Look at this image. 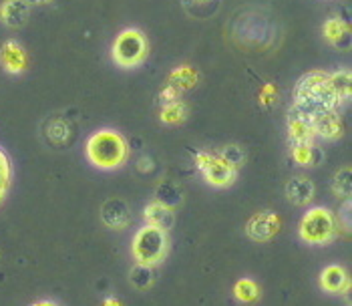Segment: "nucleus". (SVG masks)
<instances>
[{
    "instance_id": "nucleus-1",
    "label": "nucleus",
    "mask_w": 352,
    "mask_h": 306,
    "mask_svg": "<svg viewBox=\"0 0 352 306\" xmlns=\"http://www.w3.org/2000/svg\"><path fill=\"white\" fill-rule=\"evenodd\" d=\"M294 107L308 115L338 109L340 105L330 85V73L310 71L304 77H300L294 89Z\"/></svg>"
},
{
    "instance_id": "nucleus-2",
    "label": "nucleus",
    "mask_w": 352,
    "mask_h": 306,
    "mask_svg": "<svg viewBox=\"0 0 352 306\" xmlns=\"http://www.w3.org/2000/svg\"><path fill=\"white\" fill-rule=\"evenodd\" d=\"M87 160L99 169H117L129 157V143L115 131V129H101L87 140Z\"/></svg>"
},
{
    "instance_id": "nucleus-3",
    "label": "nucleus",
    "mask_w": 352,
    "mask_h": 306,
    "mask_svg": "<svg viewBox=\"0 0 352 306\" xmlns=\"http://www.w3.org/2000/svg\"><path fill=\"white\" fill-rule=\"evenodd\" d=\"M300 238L312 246H326L338 236V220L328 208H312L304 214L298 226Z\"/></svg>"
},
{
    "instance_id": "nucleus-4",
    "label": "nucleus",
    "mask_w": 352,
    "mask_h": 306,
    "mask_svg": "<svg viewBox=\"0 0 352 306\" xmlns=\"http://www.w3.org/2000/svg\"><path fill=\"white\" fill-rule=\"evenodd\" d=\"M167 246H169V240H167V232L162 228H155V226H149L145 223L143 228H139L133 236V244H131V254L135 258L137 264H143V266H155L160 264L165 254H167Z\"/></svg>"
},
{
    "instance_id": "nucleus-5",
    "label": "nucleus",
    "mask_w": 352,
    "mask_h": 306,
    "mask_svg": "<svg viewBox=\"0 0 352 306\" xmlns=\"http://www.w3.org/2000/svg\"><path fill=\"white\" fill-rule=\"evenodd\" d=\"M111 55L121 69H135L143 65L149 55V45L145 34L139 28H125L123 32L117 34Z\"/></svg>"
},
{
    "instance_id": "nucleus-6",
    "label": "nucleus",
    "mask_w": 352,
    "mask_h": 306,
    "mask_svg": "<svg viewBox=\"0 0 352 306\" xmlns=\"http://www.w3.org/2000/svg\"><path fill=\"white\" fill-rule=\"evenodd\" d=\"M195 166L201 171L204 179L214 186V188H230L236 182L238 169L226 164L221 157L212 155V153H195Z\"/></svg>"
},
{
    "instance_id": "nucleus-7",
    "label": "nucleus",
    "mask_w": 352,
    "mask_h": 306,
    "mask_svg": "<svg viewBox=\"0 0 352 306\" xmlns=\"http://www.w3.org/2000/svg\"><path fill=\"white\" fill-rule=\"evenodd\" d=\"M310 121H312V129H314V135L322 138L326 141H336L342 138L344 133V125H342V119L336 109H330V111H320L310 115Z\"/></svg>"
},
{
    "instance_id": "nucleus-8",
    "label": "nucleus",
    "mask_w": 352,
    "mask_h": 306,
    "mask_svg": "<svg viewBox=\"0 0 352 306\" xmlns=\"http://www.w3.org/2000/svg\"><path fill=\"white\" fill-rule=\"evenodd\" d=\"M280 230V218L272 212H260L245 223V234L254 242H268Z\"/></svg>"
},
{
    "instance_id": "nucleus-9",
    "label": "nucleus",
    "mask_w": 352,
    "mask_h": 306,
    "mask_svg": "<svg viewBox=\"0 0 352 306\" xmlns=\"http://www.w3.org/2000/svg\"><path fill=\"white\" fill-rule=\"evenodd\" d=\"M288 138L292 145H306V143H314V129H312V121L310 115L296 109L294 105L288 111Z\"/></svg>"
},
{
    "instance_id": "nucleus-10",
    "label": "nucleus",
    "mask_w": 352,
    "mask_h": 306,
    "mask_svg": "<svg viewBox=\"0 0 352 306\" xmlns=\"http://www.w3.org/2000/svg\"><path fill=\"white\" fill-rule=\"evenodd\" d=\"M101 220L105 226L113 228V230H123L131 223V212H129V206L119 199V197H113L107 199L101 208Z\"/></svg>"
},
{
    "instance_id": "nucleus-11",
    "label": "nucleus",
    "mask_w": 352,
    "mask_h": 306,
    "mask_svg": "<svg viewBox=\"0 0 352 306\" xmlns=\"http://www.w3.org/2000/svg\"><path fill=\"white\" fill-rule=\"evenodd\" d=\"M30 14L28 0H4L0 4V23L8 28H21L27 25Z\"/></svg>"
},
{
    "instance_id": "nucleus-12",
    "label": "nucleus",
    "mask_w": 352,
    "mask_h": 306,
    "mask_svg": "<svg viewBox=\"0 0 352 306\" xmlns=\"http://www.w3.org/2000/svg\"><path fill=\"white\" fill-rule=\"evenodd\" d=\"M27 53L16 41H6L0 49V65L6 73L19 75L27 69Z\"/></svg>"
},
{
    "instance_id": "nucleus-13",
    "label": "nucleus",
    "mask_w": 352,
    "mask_h": 306,
    "mask_svg": "<svg viewBox=\"0 0 352 306\" xmlns=\"http://www.w3.org/2000/svg\"><path fill=\"white\" fill-rule=\"evenodd\" d=\"M322 32H324V39L332 47H336L340 51H346L351 47V28L344 21H340L336 17L328 19L324 27H322Z\"/></svg>"
},
{
    "instance_id": "nucleus-14",
    "label": "nucleus",
    "mask_w": 352,
    "mask_h": 306,
    "mask_svg": "<svg viewBox=\"0 0 352 306\" xmlns=\"http://www.w3.org/2000/svg\"><path fill=\"white\" fill-rule=\"evenodd\" d=\"M320 286L324 288L326 292L330 294H340V292H346L349 286H351V280H349V274L342 266H326L320 274Z\"/></svg>"
},
{
    "instance_id": "nucleus-15",
    "label": "nucleus",
    "mask_w": 352,
    "mask_h": 306,
    "mask_svg": "<svg viewBox=\"0 0 352 306\" xmlns=\"http://www.w3.org/2000/svg\"><path fill=\"white\" fill-rule=\"evenodd\" d=\"M143 218H145V222L149 223V226L162 228V230H165V232H167L169 228H173V222H175L173 208L165 206V204L157 201V199L145 206V210H143Z\"/></svg>"
},
{
    "instance_id": "nucleus-16",
    "label": "nucleus",
    "mask_w": 352,
    "mask_h": 306,
    "mask_svg": "<svg viewBox=\"0 0 352 306\" xmlns=\"http://www.w3.org/2000/svg\"><path fill=\"white\" fill-rule=\"evenodd\" d=\"M286 197L294 206H308L314 199V184L308 177H292L286 184Z\"/></svg>"
},
{
    "instance_id": "nucleus-17",
    "label": "nucleus",
    "mask_w": 352,
    "mask_h": 306,
    "mask_svg": "<svg viewBox=\"0 0 352 306\" xmlns=\"http://www.w3.org/2000/svg\"><path fill=\"white\" fill-rule=\"evenodd\" d=\"M292 157L300 166L314 167L324 160V153L314 143H306V145H292Z\"/></svg>"
},
{
    "instance_id": "nucleus-18",
    "label": "nucleus",
    "mask_w": 352,
    "mask_h": 306,
    "mask_svg": "<svg viewBox=\"0 0 352 306\" xmlns=\"http://www.w3.org/2000/svg\"><path fill=\"white\" fill-rule=\"evenodd\" d=\"M155 195H157V201H162L169 208H177L184 201V190L173 179H163L155 190Z\"/></svg>"
},
{
    "instance_id": "nucleus-19",
    "label": "nucleus",
    "mask_w": 352,
    "mask_h": 306,
    "mask_svg": "<svg viewBox=\"0 0 352 306\" xmlns=\"http://www.w3.org/2000/svg\"><path fill=\"white\" fill-rule=\"evenodd\" d=\"M330 85L338 99V105L346 103L352 95V75L351 71H334L330 73Z\"/></svg>"
},
{
    "instance_id": "nucleus-20",
    "label": "nucleus",
    "mask_w": 352,
    "mask_h": 306,
    "mask_svg": "<svg viewBox=\"0 0 352 306\" xmlns=\"http://www.w3.org/2000/svg\"><path fill=\"white\" fill-rule=\"evenodd\" d=\"M234 296L240 303H256L260 298V286L250 278H242L234 286Z\"/></svg>"
},
{
    "instance_id": "nucleus-21",
    "label": "nucleus",
    "mask_w": 352,
    "mask_h": 306,
    "mask_svg": "<svg viewBox=\"0 0 352 306\" xmlns=\"http://www.w3.org/2000/svg\"><path fill=\"white\" fill-rule=\"evenodd\" d=\"M197 83V73L191 69V67H179L171 73L169 77V85L175 87L177 91H184V89H190L193 85Z\"/></svg>"
},
{
    "instance_id": "nucleus-22",
    "label": "nucleus",
    "mask_w": 352,
    "mask_h": 306,
    "mask_svg": "<svg viewBox=\"0 0 352 306\" xmlns=\"http://www.w3.org/2000/svg\"><path fill=\"white\" fill-rule=\"evenodd\" d=\"M352 169L351 167H344L340 169L334 179H332V192L336 197H342V199H349L351 197V186H352Z\"/></svg>"
},
{
    "instance_id": "nucleus-23",
    "label": "nucleus",
    "mask_w": 352,
    "mask_h": 306,
    "mask_svg": "<svg viewBox=\"0 0 352 306\" xmlns=\"http://www.w3.org/2000/svg\"><path fill=\"white\" fill-rule=\"evenodd\" d=\"M129 280H131V284L135 286L137 290L149 288L151 282H153V270H151V266L135 264V266L131 268V272H129Z\"/></svg>"
},
{
    "instance_id": "nucleus-24",
    "label": "nucleus",
    "mask_w": 352,
    "mask_h": 306,
    "mask_svg": "<svg viewBox=\"0 0 352 306\" xmlns=\"http://www.w3.org/2000/svg\"><path fill=\"white\" fill-rule=\"evenodd\" d=\"M188 117V107L182 101H173L169 105H163L162 121L163 123H182Z\"/></svg>"
},
{
    "instance_id": "nucleus-25",
    "label": "nucleus",
    "mask_w": 352,
    "mask_h": 306,
    "mask_svg": "<svg viewBox=\"0 0 352 306\" xmlns=\"http://www.w3.org/2000/svg\"><path fill=\"white\" fill-rule=\"evenodd\" d=\"M10 177H12L10 160H8V155L2 151V147H0V204L4 201V197H6V194H8V188H10Z\"/></svg>"
},
{
    "instance_id": "nucleus-26",
    "label": "nucleus",
    "mask_w": 352,
    "mask_h": 306,
    "mask_svg": "<svg viewBox=\"0 0 352 306\" xmlns=\"http://www.w3.org/2000/svg\"><path fill=\"white\" fill-rule=\"evenodd\" d=\"M217 157H221L226 164H230V166L236 167V169L242 166L245 160L242 147H238V145H226V147L219 151V155H217Z\"/></svg>"
},
{
    "instance_id": "nucleus-27",
    "label": "nucleus",
    "mask_w": 352,
    "mask_h": 306,
    "mask_svg": "<svg viewBox=\"0 0 352 306\" xmlns=\"http://www.w3.org/2000/svg\"><path fill=\"white\" fill-rule=\"evenodd\" d=\"M162 103L163 105H169V103H173V101H179V91L175 89V87H171V85H167L165 89L162 91Z\"/></svg>"
},
{
    "instance_id": "nucleus-28",
    "label": "nucleus",
    "mask_w": 352,
    "mask_h": 306,
    "mask_svg": "<svg viewBox=\"0 0 352 306\" xmlns=\"http://www.w3.org/2000/svg\"><path fill=\"white\" fill-rule=\"evenodd\" d=\"M32 306H58V305L53 303V300H38V303H34Z\"/></svg>"
},
{
    "instance_id": "nucleus-29",
    "label": "nucleus",
    "mask_w": 352,
    "mask_h": 306,
    "mask_svg": "<svg viewBox=\"0 0 352 306\" xmlns=\"http://www.w3.org/2000/svg\"><path fill=\"white\" fill-rule=\"evenodd\" d=\"M103 306H123L119 300H115V298H107L105 303H103Z\"/></svg>"
},
{
    "instance_id": "nucleus-30",
    "label": "nucleus",
    "mask_w": 352,
    "mask_h": 306,
    "mask_svg": "<svg viewBox=\"0 0 352 306\" xmlns=\"http://www.w3.org/2000/svg\"><path fill=\"white\" fill-rule=\"evenodd\" d=\"M190 2H197V6H206L208 2H212V0H186V4H190ZM216 2V0H214Z\"/></svg>"
},
{
    "instance_id": "nucleus-31",
    "label": "nucleus",
    "mask_w": 352,
    "mask_h": 306,
    "mask_svg": "<svg viewBox=\"0 0 352 306\" xmlns=\"http://www.w3.org/2000/svg\"><path fill=\"white\" fill-rule=\"evenodd\" d=\"M36 4H49V2H53V0H34Z\"/></svg>"
}]
</instances>
